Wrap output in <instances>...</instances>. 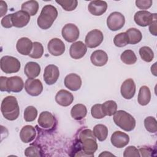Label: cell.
<instances>
[{
    "instance_id": "obj_1",
    "label": "cell",
    "mask_w": 157,
    "mask_h": 157,
    "mask_svg": "<svg viewBox=\"0 0 157 157\" xmlns=\"http://www.w3.org/2000/svg\"><path fill=\"white\" fill-rule=\"evenodd\" d=\"M79 141L85 156H94L98 149L96 138L91 129H85L79 134Z\"/></svg>"
},
{
    "instance_id": "obj_2",
    "label": "cell",
    "mask_w": 157,
    "mask_h": 157,
    "mask_svg": "<svg viewBox=\"0 0 157 157\" xmlns=\"http://www.w3.org/2000/svg\"><path fill=\"white\" fill-rule=\"evenodd\" d=\"M1 111L6 119L10 121L15 120L20 114V108L16 98L13 96L4 98L1 102Z\"/></svg>"
},
{
    "instance_id": "obj_3",
    "label": "cell",
    "mask_w": 157,
    "mask_h": 157,
    "mask_svg": "<svg viewBox=\"0 0 157 157\" xmlns=\"http://www.w3.org/2000/svg\"><path fill=\"white\" fill-rule=\"evenodd\" d=\"M58 17V10L52 5H45L37 18V25L42 29H47L53 25Z\"/></svg>"
},
{
    "instance_id": "obj_4",
    "label": "cell",
    "mask_w": 157,
    "mask_h": 157,
    "mask_svg": "<svg viewBox=\"0 0 157 157\" xmlns=\"http://www.w3.org/2000/svg\"><path fill=\"white\" fill-rule=\"evenodd\" d=\"M113 121L117 126L125 131H131L136 126V120L129 113L120 110L113 115Z\"/></svg>"
},
{
    "instance_id": "obj_5",
    "label": "cell",
    "mask_w": 157,
    "mask_h": 157,
    "mask_svg": "<svg viewBox=\"0 0 157 157\" xmlns=\"http://www.w3.org/2000/svg\"><path fill=\"white\" fill-rule=\"evenodd\" d=\"M1 69L6 74H12L19 71L21 64L19 60L12 56H4L1 58Z\"/></svg>"
},
{
    "instance_id": "obj_6",
    "label": "cell",
    "mask_w": 157,
    "mask_h": 157,
    "mask_svg": "<svg viewBox=\"0 0 157 157\" xmlns=\"http://www.w3.org/2000/svg\"><path fill=\"white\" fill-rule=\"evenodd\" d=\"M125 23L124 15L118 12H113L111 13L107 19V25L109 29L113 31H118L121 29Z\"/></svg>"
},
{
    "instance_id": "obj_7",
    "label": "cell",
    "mask_w": 157,
    "mask_h": 157,
    "mask_svg": "<svg viewBox=\"0 0 157 157\" xmlns=\"http://www.w3.org/2000/svg\"><path fill=\"white\" fill-rule=\"evenodd\" d=\"M104 35L99 29H93L88 32L85 37V45L90 48L98 47L103 41Z\"/></svg>"
},
{
    "instance_id": "obj_8",
    "label": "cell",
    "mask_w": 157,
    "mask_h": 157,
    "mask_svg": "<svg viewBox=\"0 0 157 157\" xmlns=\"http://www.w3.org/2000/svg\"><path fill=\"white\" fill-rule=\"evenodd\" d=\"M61 34L65 40L68 42H73L78 39L80 31L75 25L67 23L63 26Z\"/></svg>"
},
{
    "instance_id": "obj_9",
    "label": "cell",
    "mask_w": 157,
    "mask_h": 157,
    "mask_svg": "<svg viewBox=\"0 0 157 157\" xmlns=\"http://www.w3.org/2000/svg\"><path fill=\"white\" fill-rule=\"evenodd\" d=\"M156 17V13H151L147 10H140L135 13L134 20L137 25L145 27L149 25Z\"/></svg>"
},
{
    "instance_id": "obj_10",
    "label": "cell",
    "mask_w": 157,
    "mask_h": 157,
    "mask_svg": "<svg viewBox=\"0 0 157 157\" xmlns=\"http://www.w3.org/2000/svg\"><path fill=\"white\" fill-rule=\"evenodd\" d=\"M25 89L26 93L32 96H39L43 91V85L39 79L28 78L25 83Z\"/></svg>"
},
{
    "instance_id": "obj_11",
    "label": "cell",
    "mask_w": 157,
    "mask_h": 157,
    "mask_svg": "<svg viewBox=\"0 0 157 157\" xmlns=\"http://www.w3.org/2000/svg\"><path fill=\"white\" fill-rule=\"evenodd\" d=\"M59 76V71L58 67L54 64H49L44 69V80L45 82L52 85L56 83Z\"/></svg>"
},
{
    "instance_id": "obj_12",
    "label": "cell",
    "mask_w": 157,
    "mask_h": 157,
    "mask_svg": "<svg viewBox=\"0 0 157 157\" xmlns=\"http://www.w3.org/2000/svg\"><path fill=\"white\" fill-rule=\"evenodd\" d=\"M121 94L126 99H132L136 93V84L132 78L125 80L121 85Z\"/></svg>"
},
{
    "instance_id": "obj_13",
    "label": "cell",
    "mask_w": 157,
    "mask_h": 157,
    "mask_svg": "<svg viewBox=\"0 0 157 157\" xmlns=\"http://www.w3.org/2000/svg\"><path fill=\"white\" fill-rule=\"evenodd\" d=\"M24 87L22 78L18 76L7 77L6 80V91L8 93H19Z\"/></svg>"
},
{
    "instance_id": "obj_14",
    "label": "cell",
    "mask_w": 157,
    "mask_h": 157,
    "mask_svg": "<svg viewBox=\"0 0 157 157\" xmlns=\"http://www.w3.org/2000/svg\"><path fill=\"white\" fill-rule=\"evenodd\" d=\"M30 20V15L23 10L17 11L12 15L13 26L16 28H23L28 25Z\"/></svg>"
},
{
    "instance_id": "obj_15",
    "label": "cell",
    "mask_w": 157,
    "mask_h": 157,
    "mask_svg": "<svg viewBox=\"0 0 157 157\" xmlns=\"http://www.w3.org/2000/svg\"><path fill=\"white\" fill-rule=\"evenodd\" d=\"M49 53L53 56H60L65 52L64 42L58 38H53L48 43L47 45Z\"/></svg>"
},
{
    "instance_id": "obj_16",
    "label": "cell",
    "mask_w": 157,
    "mask_h": 157,
    "mask_svg": "<svg viewBox=\"0 0 157 157\" xmlns=\"http://www.w3.org/2000/svg\"><path fill=\"white\" fill-rule=\"evenodd\" d=\"M110 141L114 147L121 148L128 144L129 142V137L124 132L120 131H117L112 134Z\"/></svg>"
},
{
    "instance_id": "obj_17",
    "label": "cell",
    "mask_w": 157,
    "mask_h": 157,
    "mask_svg": "<svg viewBox=\"0 0 157 157\" xmlns=\"http://www.w3.org/2000/svg\"><path fill=\"white\" fill-rule=\"evenodd\" d=\"M87 51L86 45L82 41L74 42L70 47L69 54L71 58L78 59L85 56Z\"/></svg>"
},
{
    "instance_id": "obj_18",
    "label": "cell",
    "mask_w": 157,
    "mask_h": 157,
    "mask_svg": "<svg viewBox=\"0 0 157 157\" xmlns=\"http://www.w3.org/2000/svg\"><path fill=\"white\" fill-rule=\"evenodd\" d=\"M37 121L39 125L42 128L49 129L55 126L56 120L55 117L50 112L44 111L40 113Z\"/></svg>"
},
{
    "instance_id": "obj_19",
    "label": "cell",
    "mask_w": 157,
    "mask_h": 157,
    "mask_svg": "<svg viewBox=\"0 0 157 157\" xmlns=\"http://www.w3.org/2000/svg\"><path fill=\"white\" fill-rule=\"evenodd\" d=\"M107 9V4L104 1L96 0L91 1L88 6V11L94 16H100L104 14Z\"/></svg>"
},
{
    "instance_id": "obj_20",
    "label": "cell",
    "mask_w": 157,
    "mask_h": 157,
    "mask_svg": "<svg viewBox=\"0 0 157 157\" xmlns=\"http://www.w3.org/2000/svg\"><path fill=\"white\" fill-rule=\"evenodd\" d=\"M64 83L67 88L74 91L80 88L82 86V79L78 75L71 73L65 77Z\"/></svg>"
},
{
    "instance_id": "obj_21",
    "label": "cell",
    "mask_w": 157,
    "mask_h": 157,
    "mask_svg": "<svg viewBox=\"0 0 157 157\" xmlns=\"http://www.w3.org/2000/svg\"><path fill=\"white\" fill-rule=\"evenodd\" d=\"M33 43L28 37L19 39L16 44L17 52L23 55H29L32 51Z\"/></svg>"
},
{
    "instance_id": "obj_22",
    "label": "cell",
    "mask_w": 157,
    "mask_h": 157,
    "mask_svg": "<svg viewBox=\"0 0 157 157\" xmlns=\"http://www.w3.org/2000/svg\"><path fill=\"white\" fill-rule=\"evenodd\" d=\"M55 101L59 105L63 107H67L72 103L74 96L69 91L66 90H61L56 93L55 96Z\"/></svg>"
},
{
    "instance_id": "obj_23",
    "label": "cell",
    "mask_w": 157,
    "mask_h": 157,
    "mask_svg": "<svg viewBox=\"0 0 157 157\" xmlns=\"http://www.w3.org/2000/svg\"><path fill=\"white\" fill-rule=\"evenodd\" d=\"M90 59L94 66H103L108 61V55L104 51L98 50L93 52L90 56Z\"/></svg>"
},
{
    "instance_id": "obj_24",
    "label": "cell",
    "mask_w": 157,
    "mask_h": 157,
    "mask_svg": "<svg viewBox=\"0 0 157 157\" xmlns=\"http://www.w3.org/2000/svg\"><path fill=\"white\" fill-rule=\"evenodd\" d=\"M36 136L35 128L31 125L23 126L20 132V137L24 143H29L32 142Z\"/></svg>"
},
{
    "instance_id": "obj_25",
    "label": "cell",
    "mask_w": 157,
    "mask_h": 157,
    "mask_svg": "<svg viewBox=\"0 0 157 157\" xmlns=\"http://www.w3.org/2000/svg\"><path fill=\"white\" fill-rule=\"evenodd\" d=\"M40 65L34 61L27 63L24 68V72L28 78H35L40 73Z\"/></svg>"
},
{
    "instance_id": "obj_26",
    "label": "cell",
    "mask_w": 157,
    "mask_h": 157,
    "mask_svg": "<svg viewBox=\"0 0 157 157\" xmlns=\"http://www.w3.org/2000/svg\"><path fill=\"white\" fill-rule=\"evenodd\" d=\"M87 113V109L85 105L77 104L74 105L71 110V117L76 120H80L85 118Z\"/></svg>"
},
{
    "instance_id": "obj_27",
    "label": "cell",
    "mask_w": 157,
    "mask_h": 157,
    "mask_svg": "<svg viewBox=\"0 0 157 157\" xmlns=\"http://www.w3.org/2000/svg\"><path fill=\"white\" fill-rule=\"evenodd\" d=\"M150 99L151 92L149 88L145 85L141 86L139 90L137 97L139 104L141 105H146L150 102Z\"/></svg>"
},
{
    "instance_id": "obj_28",
    "label": "cell",
    "mask_w": 157,
    "mask_h": 157,
    "mask_svg": "<svg viewBox=\"0 0 157 157\" xmlns=\"http://www.w3.org/2000/svg\"><path fill=\"white\" fill-rule=\"evenodd\" d=\"M23 11L27 12L30 16L35 15L39 10V3L34 0H31L25 2L21 6Z\"/></svg>"
},
{
    "instance_id": "obj_29",
    "label": "cell",
    "mask_w": 157,
    "mask_h": 157,
    "mask_svg": "<svg viewBox=\"0 0 157 157\" xmlns=\"http://www.w3.org/2000/svg\"><path fill=\"white\" fill-rule=\"evenodd\" d=\"M93 132L95 137L98 139V140L102 142L105 140L107 137L108 128L104 124H98L94 126Z\"/></svg>"
},
{
    "instance_id": "obj_30",
    "label": "cell",
    "mask_w": 157,
    "mask_h": 157,
    "mask_svg": "<svg viewBox=\"0 0 157 157\" xmlns=\"http://www.w3.org/2000/svg\"><path fill=\"white\" fill-rule=\"evenodd\" d=\"M126 33L128 35L129 39V44H136L141 41L142 39V34L141 32L134 28H131L128 29Z\"/></svg>"
},
{
    "instance_id": "obj_31",
    "label": "cell",
    "mask_w": 157,
    "mask_h": 157,
    "mask_svg": "<svg viewBox=\"0 0 157 157\" xmlns=\"http://www.w3.org/2000/svg\"><path fill=\"white\" fill-rule=\"evenodd\" d=\"M102 109L105 116H112L117 110V104L113 100L107 101L102 104Z\"/></svg>"
},
{
    "instance_id": "obj_32",
    "label": "cell",
    "mask_w": 157,
    "mask_h": 157,
    "mask_svg": "<svg viewBox=\"0 0 157 157\" xmlns=\"http://www.w3.org/2000/svg\"><path fill=\"white\" fill-rule=\"evenodd\" d=\"M120 59L126 64L131 65L137 61V56L135 53L131 50H124L120 56Z\"/></svg>"
},
{
    "instance_id": "obj_33",
    "label": "cell",
    "mask_w": 157,
    "mask_h": 157,
    "mask_svg": "<svg viewBox=\"0 0 157 157\" xmlns=\"http://www.w3.org/2000/svg\"><path fill=\"white\" fill-rule=\"evenodd\" d=\"M139 55L141 58L145 62H151L154 58V53L152 49L147 46H144L139 49Z\"/></svg>"
},
{
    "instance_id": "obj_34",
    "label": "cell",
    "mask_w": 157,
    "mask_h": 157,
    "mask_svg": "<svg viewBox=\"0 0 157 157\" xmlns=\"http://www.w3.org/2000/svg\"><path fill=\"white\" fill-rule=\"evenodd\" d=\"M44 54L43 45L39 42H33V47L31 52L29 55V56L34 58L39 59Z\"/></svg>"
},
{
    "instance_id": "obj_35",
    "label": "cell",
    "mask_w": 157,
    "mask_h": 157,
    "mask_svg": "<svg viewBox=\"0 0 157 157\" xmlns=\"http://www.w3.org/2000/svg\"><path fill=\"white\" fill-rule=\"evenodd\" d=\"M113 43L118 47H123L129 44V39L126 33H120L117 34L113 39Z\"/></svg>"
},
{
    "instance_id": "obj_36",
    "label": "cell",
    "mask_w": 157,
    "mask_h": 157,
    "mask_svg": "<svg viewBox=\"0 0 157 157\" xmlns=\"http://www.w3.org/2000/svg\"><path fill=\"white\" fill-rule=\"evenodd\" d=\"M144 126L147 131L155 133L157 131V121L153 117H147L144 120Z\"/></svg>"
},
{
    "instance_id": "obj_37",
    "label": "cell",
    "mask_w": 157,
    "mask_h": 157,
    "mask_svg": "<svg viewBox=\"0 0 157 157\" xmlns=\"http://www.w3.org/2000/svg\"><path fill=\"white\" fill-rule=\"evenodd\" d=\"M56 2L59 4L66 11H72L78 5L77 0H56Z\"/></svg>"
},
{
    "instance_id": "obj_38",
    "label": "cell",
    "mask_w": 157,
    "mask_h": 157,
    "mask_svg": "<svg viewBox=\"0 0 157 157\" xmlns=\"http://www.w3.org/2000/svg\"><path fill=\"white\" fill-rule=\"evenodd\" d=\"M23 116L26 121H33L37 116V110L34 106H28L25 109Z\"/></svg>"
},
{
    "instance_id": "obj_39",
    "label": "cell",
    "mask_w": 157,
    "mask_h": 157,
    "mask_svg": "<svg viewBox=\"0 0 157 157\" xmlns=\"http://www.w3.org/2000/svg\"><path fill=\"white\" fill-rule=\"evenodd\" d=\"M91 113L93 118L96 119H101L105 117L102 109V104H96L92 106L91 109Z\"/></svg>"
},
{
    "instance_id": "obj_40",
    "label": "cell",
    "mask_w": 157,
    "mask_h": 157,
    "mask_svg": "<svg viewBox=\"0 0 157 157\" xmlns=\"http://www.w3.org/2000/svg\"><path fill=\"white\" fill-rule=\"evenodd\" d=\"M25 155L26 156H40V149L36 146H30L25 150Z\"/></svg>"
},
{
    "instance_id": "obj_41",
    "label": "cell",
    "mask_w": 157,
    "mask_h": 157,
    "mask_svg": "<svg viewBox=\"0 0 157 157\" xmlns=\"http://www.w3.org/2000/svg\"><path fill=\"white\" fill-rule=\"evenodd\" d=\"M124 157L129 156H140L139 150L134 146H129L124 151Z\"/></svg>"
},
{
    "instance_id": "obj_42",
    "label": "cell",
    "mask_w": 157,
    "mask_h": 157,
    "mask_svg": "<svg viewBox=\"0 0 157 157\" xmlns=\"http://www.w3.org/2000/svg\"><path fill=\"white\" fill-rule=\"evenodd\" d=\"M151 0H137L136 1V6L142 10H145L149 9L152 5Z\"/></svg>"
},
{
    "instance_id": "obj_43",
    "label": "cell",
    "mask_w": 157,
    "mask_h": 157,
    "mask_svg": "<svg viewBox=\"0 0 157 157\" xmlns=\"http://www.w3.org/2000/svg\"><path fill=\"white\" fill-rule=\"evenodd\" d=\"M12 13L8 14L4 17L1 20V25L5 28H10L13 26L12 21Z\"/></svg>"
},
{
    "instance_id": "obj_44",
    "label": "cell",
    "mask_w": 157,
    "mask_h": 157,
    "mask_svg": "<svg viewBox=\"0 0 157 157\" xmlns=\"http://www.w3.org/2000/svg\"><path fill=\"white\" fill-rule=\"evenodd\" d=\"M139 153H140V156H150L152 155L151 154L152 150L149 148L141 147L139 149Z\"/></svg>"
},
{
    "instance_id": "obj_45",
    "label": "cell",
    "mask_w": 157,
    "mask_h": 157,
    "mask_svg": "<svg viewBox=\"0 0 157 157\" xmlns=\"http://www.w3.org/2000/svg\"><path fill=\"white\" fill-rule=\"evenodd\" d=\"M149 31L153 36H156V17L149 25Z\"/></svg>"
},
{
    "instance_id": "obj_46",
    "label": "cell",
    "mask_w": 157,
    "mask_h": 157,
    "mask_svg": "<svg viewBox=\"0 0 157 157\" xmlns=\"http://www.w3.org/2000/svg\"><path fill=\"white\" fill-rule=\"evenodd\" d=\"M0 10H1V13L0 17H2L7 13V5L6 2L4 1H0Z\"/></svg>"
},
{
    "instance_id": "obj_47",
    "label": "cell",
    "mask_w": 157,
    "mask_h": 157,
    "mask_svg": "<svg viewBox=\"0 0 157 157\" xmlns=\"http://www.w3.org/2000/svg\"><path fill=\"white\" fill-rule=\"evenodd\" d=\"M6 77L1 76L0 77V90L1 91H6Z\"/></svg>"
},
{
    "instance_id": "obj_48",
    "label": "cell",
    "mask_w": 157,
    "mask_h": 157,
    "mask_svg": "<svg viewBox=\"0 0 157 157\" xmlns=\"http://www.w3.org/2000/svg\"><path fill=\"white\" fill-rule=\"evenodd\" d=\"M113 156V155L109 153V151H104L101 154L99 155V156Z\"/></svg>"
}]
</instances>
